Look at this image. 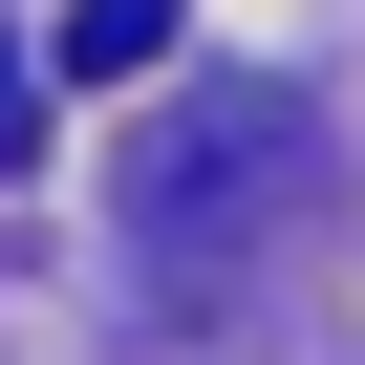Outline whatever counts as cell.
<instances>
[{
	"mask_svg": "<svg viewBox=\"0 0 365 365\" xmlns=\"http://www.w3.org/2000/svg\"><path fill=\"white\" fill-rule=\"evenodd\" d=\"M322 194V129L279 108V86H237V108H172L150 150H129V237L172 258V279H215V237H258V215H301Z\"/></svg>",
	"mask_w": 365,
	"mask_h": 365,
	"instance_id": "6da1fadb",
	"label": "cell"
},
{
	"mask_svg": "<svg viewBox=\"0 0 365 365\" xmlns=\"http://www.w3.org/2000/svg\"><path fill=\"white\" fill-rule=\"evenodd\" d=\"M65 65H86V86H129V65H172V0H65Z\"/></svg>",
	"mask_w": 365,
	"mask_h": 365,
	"instance_id": "7a4b0ae2",
	"label": "cell"
},
{
	"mask_svg": "<svg viewBox=\"0 0 365 365\" xmlns=\"http://www.w3.org/2000/svg\"><path fill=\"white\" fill-rule=\"evenodd\" d=\"M43 150V86H22V43H0V172H22Z\"/></svg>",
	"mask_w": 365,
	"mask_h": 365,
	"instance_id": "3957f363",
	"label": "cell"
}]
</instances>
